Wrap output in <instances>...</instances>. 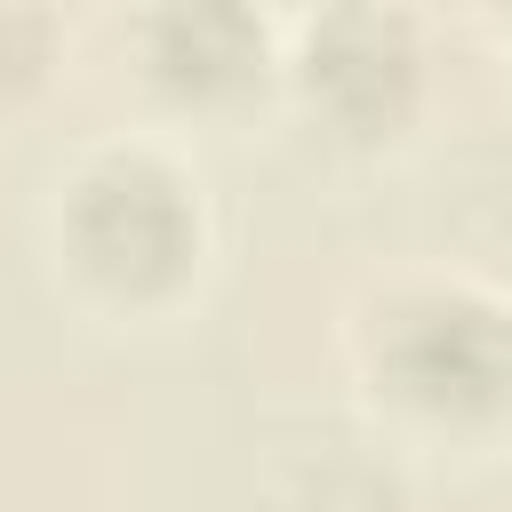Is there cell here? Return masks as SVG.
<instances>
[{"label":"cell","instance_id":"1","mask_svg":"<svg viewBox=\"0 0 512 512\" xmlns=\"http://www.w3.org/2000/svg\"><path fill=\"white\" fill-rule=\"evenodd\" d=\"M64 240H72V264L96 288H112V296H160L200 256V216H192L184 184L160 160L120 152V160H96L72 184Z\"/></svg>","mask_w":512,"mask_h":512},{"label":"cell","instance_id":"2","mask_svg":"<svg viewBox=\"0 0 512 512\" xmlns=\"http://www.w3.org/2000/svg\"><path fill=\"white\" fill-rule=\"evenodd\" d=\"M384 384L408 408L448 416V424L512 408V312L464 288H432L400 304L384 328Z\"/></svg>","mask_w":512,"mask_h":512},{"label":"cell","instance_id":"3","mask_svg":"<svg viewBox=\"0 0 512 512\" xmlns=\"http://www.w3.org/2000/svg\"><path fill=\"white\" fill-rule=\"evenodd\" d=\"M408 72H416L408 32L384 24V16H336V24L312 32V56H304L312 104L344 128H384L408 96Z\"/></svg>","mask_w":512,"mask_h":512},{"label":"cell","instance_id":"4","mask_svg":"<svg viewBox=\"0 0 512 512\" xmlns=\"http://www.w3.org/2000/svg\"><path fill=\"white\" fill-rule=\"evenodd\" d=\"M256 56H264V32L248 16H232V8H168V16H152V72L192 104L240 88L256 72Z\"/></svg>","mask_w":512,"mask_h":512}]
</instances>
